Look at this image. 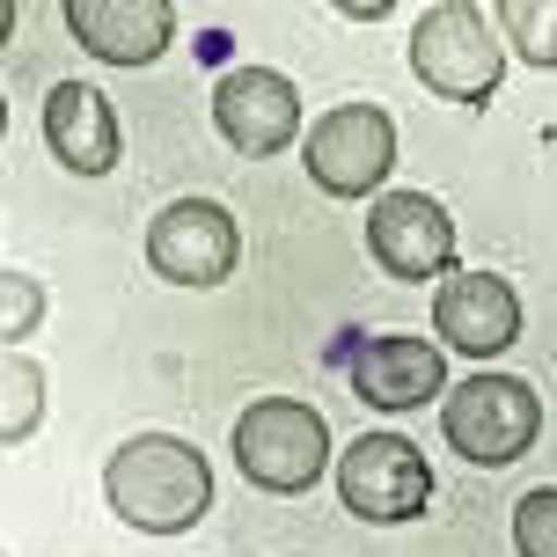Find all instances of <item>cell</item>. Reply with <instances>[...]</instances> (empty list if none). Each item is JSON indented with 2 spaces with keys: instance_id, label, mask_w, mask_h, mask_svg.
<instances>
[{
  "instance_id": "cell-1",
  "label": "cell",
  "mask_w": 557,
  "mask_h": 557,
  "mask_svg": "<svg viewBox=\"0 0 557 557\" xmlns=\"http://www.w3.org/2000/svg\"><path fill=\"white\" fill-rule=\"evenodd\" d=\"M103 499L133 535H191L213 513V470L184 433H133L103 462Z\"/></svg>"
},
{
  "instance_id": "cell-15",
  "label": "cell",
  "mask_w": 557,
  "mask_h": 557,
  "mask_svg": "<svg viewBox=\"0 0 557 557\" xmlns=\"http://www.w3.org/2000/svg\"><path fill=\"white\" fill-rule=\"evenodd\" d=\"M506 52H521L529 66H550L557 74V0H499L492 8Z\"/></svg>"
},
{
  "instance_id": "cell-11",
  "label": "cell",
  "mask_w": 557,
  "mask_h": 557,
  "mask_svg": "<svg viewBox=\"0 0 557 557\" xmlns=\"http://www.w3.org/2000/svg\"><path fill=\"white\" fill-rule=\"evenodd\" d=\"M345 374H352V396L374 404V411H418V404H433V396L447 404V360H441V345L404 337V331L360 337V345H352V360H345Z\"/></svg>"
},
{
  "instance_id": "cell-3",
  "label": "cell",
  "mask_w": 557,
  "mask_h": 557,
  "mask_svg": "<svg viewBox=\"0 0 557 557\" xmlns=\"http://www.w3.org/2000/svg\"><path fill=\"white\" fill-rule=\"evenodd\" d=\"M411 74L441 103H470L484 111L506 82V37L499 23L476 8V0H441V8H425L411 29Z\"/></svg>"
},
{
  "instance_id": "cell-8",
  "label": "cell",
  "mask_w": 557,
  "mask_h": 557,
  "mask_svg": "<svg viewBox=\"0 0 557 557\" xmlns=\"http://www.w3.org/2000/svg\"><path fill=\"white\" fill-rule=\"evenodd\" d=\"M367 250L404 286H425V278L441 286L455 278V221L433 191H389L367 206Z\"/></svg>"
},
{
  "instance_id": "cell-12",
  "label": "cell",
  "mask_w": 557,
  "mask_h": 557,
  "mask_svg": "<svg viewBox=\"0 0 557 557\" xmlns=\"http://www.w3.org/2000/svg\"><path fill=\"white\" fill-rule=\"evenodd\" d=\"M66 29L103 66H154L176 45V0H66Z\"/></svg>"
},
{
  "instance_id": "cell-7",
  "label": "cell",
  "mask_w": 557,
  "mask_h": 557,
  "mask_svg": "<svg viewBox=\"0 0 557 557\" xmlns=\"http://www.w3.org/2000/svg\"><path fill=\"white\" fill-rule=\"evenodd\" d=\"M147 264L169 286H221L243 264V227L221 198H169L147 221Z\"/></svg>"
},
{
  "instance_id": "cell-13",
  "label": "cell",
  "mask_w": 557,
  "mask_h": 557,
  "mask_svg": "<svg viewBox=\"0 0 557 557\" xmlns=\"http://www.w3.org/2000/svg\"><path fill=\"white\" fill-rule=\"evenodd\" d=\"M45 147L66 176H111L117 154H125V133H117V111L96 82H59L45 96Z\"/></svg>"
},
{
  "instance_id": "cell-4",
  "label": "cell",
  "mask_w": 557,
  "mask_h": 557,
  "mask_svg": "<svg viewBox=\"0 0 557 557\" xmlns=\"http://www.w3.org/2000/svg\"><path fill=\"white\" fill-rule=\"evenodd\" d=\"M441 441L476 470H506L543 441V396L521 374H470L441 404Z\"/></svg>"
},
{
  "instance_id": "cell-2",
  "label": "cell",
  "mask_w": 557,
  "mask_h": 557,
  "mask_svg": "<svg viewBox=\"0 0 557 557\" xmlns=\"http://www.w3.org/2000/svg\"><path fill=\"white\" fill-rule=\"evenodd\" d=\"M235 470L250 476L257 492H272V499L315 492L323 470H337L331 418L315 404H301V396H257L250 411L235 418Z\"/></svg>"
},
{
  "instance_id": "cell-6",
  "label": "cell",
  "mask_w": 557,
  "mask_h": 557,
  "mask_svg": "<svg viewBox=\"0 0 557 557\" xmlns=\"http://www.w3.org/2000/svg\"><path fill=\"white\" fill-rule=\"evenodd\" d=\"M337 499L352 521H374V529H396V521H418L425 499H433V470L404 433H360V441L337 455Z\"/></svg>"
},
{
  "instance_id": "cell-17",
  "label": "cell",
  "mask_w": 557,
  "mask_h": 557,
  "mask_svg": "<svg viewBox=\"0 0 557 557\" xmlns=\"http://www.w3.org/2000/svg\"><path fill=\"white\" fill-rule=\"evenodd\" d=\"M513 550L521 557H557V484H535L513 506Z\"/></svg>"
},
{
  "instance_id": "cell-10",
  "label": "cell",
  "mask_w": 557,
  "mask_h": 557,
  "mask_svg": "<svg viewBox=\"0 0 557 557\" xmlns=\"http://www.w3.org/2000/svg\"><path fill=\"white\" fill-rule=\"evenodd\" d=\"M433 337L447 352L470 360H499L506 345L521 337V294L499 272H455L433 286Z\"/></svg>"
},
{
  "instance_id": "cell-16",
  "label": "cell",
  "mask_w": 557,
  "mask_h": 557,
  "mask_svg": "<svg viewBox=\"0 0 557 557\" xmlns=\"http://www.w3.org/2000/svg\"><path fill=\"white\" fill-rule=\"evenodd\" d=\"M37 323H45V278L29 272H0V337H8V352H23V337H37Z\"/></svg>"
},
{
  "instance_id": "cell-9",
  "label": "cell",
  "mask_w": 557,
  "mask_h": 557,
  "mask_svg": "<svg viewBox=\"0 0 557 557\" xmlns=\"http://www.w3.org/2000/svg\"><path fill=\"white\" fill-rule=\"evenodd\" d=\"M213 125L235 154H286L301 139V88L286 82L278 66H227L213 82Z\"/></svg>"
},
{
  "instance_id": "cell-5",
  "label": "cell",
  "mask_w": 557,
  "mask_h": 557,
  "mask_svg": "<svg viewBox=\"0 0 557 557\" xmlns=\"http://www.w3.org/2000/svg\"><path fill=\"white\" fill-rule=\"evenodd\" d=\"M301 169L323 198H389L396 169V117L382 103H337L308 125Z\"/></svg>"
},
{
  "instance_id": "cell-14",
  "label": "cell",
  "mask_w": 557,
  "mask_h": 557,
  "mask_svg": "<svg viewBox=\"0 0 557 557\" xmlns=\"http://www.w3.org/2000/svg\"><path fill=\"white\" fill-rule=\"evenodd\" d=\"M0 441H8V455L37 433V418H45V367L29 360V352H8L0 360Z\"/></svg>"
}]
</instances>
